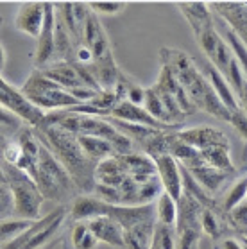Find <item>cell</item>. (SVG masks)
I'll return each mask as SVG.
<instances>
[{"label": "cell", "mask_w": 247, "mask_h": 249, "mask_svg": "<svg viewBox=\"0 0 247 249\" xmlns=\"http://www.w3.org/2000/svg\"><path fill=\"white\" fill-rule=\"evenodd\" d=\"M159 54L163 57V67H167L174 74V77L177 79L181 88L185 90L186 97L195 106V109L201 108L217 119L229 122V111L219 101V97L215 95L206 75L194 65V61L185 52L177 51V49H163Z\"/></svg>", "instance_id": "obj_1"}, {"label": "cell", "mask_w": 247, "mask_h": 249, "mask_svg": "<svg viewBox=\"0 0 247 249\" xmlns=\"http://www.w3.org/2000/svg\"><path fill=\"white\" fill-rule=\"evenodd\" d=\"M20 93L25 97V101L29 104H33L34 108L43 111H68L81 106V102L70 93L68 90L61 88V86L49 79L41 70H36L29 75L25 83L20 88Z\"/></svg>", "instance_id": "obj_2"}, {"label": "cell", "mask_w": 247, "mask_h": 249, "mask_svg": "<svg viewBox=\"0 0 247 249\" xmlns=\"http://www.w3.org/2000/svg\"><path fill=\"white\" fill-rule=\"evenodd\" d=\"M9 194H11L13 210L22 221H36L39 219V210L43 204V196L33 178L20 169L9 167L4 169Z\"/></svg>", "instance_id": "obj_3"}, {"label": "cell", "mask_w": 247, "mask_h": 249, "mask_svg": "<svg viewBox=\"0 0 247 249\" xmlns=\"http://www.w3.org/2000/svg\"><path fill=\"white\" fill-rule=\"evenodd\" d=\"M33 181L38 185L41 196L49 199H59L61 194L70 192L73 183L59 160L43 145L39 147Z\"/></svg>", "instance_id": "obj_4"}, {"label": "cell", "mask_w": 247, "mask_h": 249, "mask_svg": "<svg viewBox=\"0 0 247 249\" xmlns=\"http://www.w3.org/2000/svg\"><path fill=\"white\" fill-rule=\"evenodd\" d=\"M65 217H67L65 206L52 210L49 215L39 217L31 222L18 237H15L11 242L0 249H39L56 235L59 226H63L65 222Z\"/></svg>", "instance_id": "obj_5"}, {"label": "cell", "mask_w": 247, "mask_h": 249, "mask_svg": "<svg viewBox=\"0 0 247 249\" xmlns=\"http://www.w3.org/2000/svg\"><path fill=\"white\" fill-rule=\"evenodd\" d=\"M0 106L34 127H38L45 119V113H41L33 104H29L20 90L9 85L2 75H0Z\"/></svg>", "instance_id": "obj_6"}, {"label": "cell", "mask_w": 247, "mask_h": 249, "mask_svg": "<svg viewBox=\"0 0 247 249\" xmlns=\"http://www.w3.org/2000/svg\"><path fill=\"white\" fill-rule=\"evenodd\" d=\"M152 161L156 165V172L163 192L169 194L176 203H179L181 196H183V176H181V167L177 160L170 153H163L152 156Z\"/></svg>", "instance_id": "obj_7"}, {"label": "cell", "mask_w": 247, "mask_h": 249, "mask_svg": "<svg viewBox=\"0 0 247 249\" xmlns=\"http://www.w3.org/2000/svg\"><path fill=\"white\" fill-rule=\"evenodd\" d=\"M54 29H56L54 4L45 2V20H43L41 33L36 40V51H34V67H36V70L45 68L47 65L54 63Z\"/></svg>", "instance_id": "obj_8"}, {"label": "cell", "mask_w": 247, "mask_h": 249, "mask_svg": "<svg viewBox=\"0 0 247 249\" xmlns=\"http://www.w3.org/2000/svg\"><path fill=\"white\" fill-rule=\"evenodd\" d=\"M174 138L188 147L195 149V151H204V149L213 147V145H229V140L222 131L213 129V127H204V125L183 129Z\"/></svg>", "instance_id": "obj_9"}, {"label": "cell", "mask_w": 247, "mask_h": 249, "mask_svg": "<svg viewBox=\"0 0 247 249\" xmlns=\"http://www.w3.org/2000/svg\"><path fill=\"white\" fill-rule=\"evenodd\" d=\"M45 20V2H23L15 17V27L25 36L38 40Z\"/></svg>", "instance_id": "obj_10"}, {"label": "cell", "mask_w": 247, "mask_h": 249, "mask_svg": "<svg viewBox=\"0 0 247 249\" xmlns=\"http://www.w3.org/2000/svg\"><path fill=\"white\" fill-rule=\"evenodd\" d=\"M86 224H88V230L95 235V238L99 242L109 244L113 248H124V246H125L122 226H120L113 217L101 213V215L93 217L90 221H86Z\"/></svg>", "instance_id": "obj_11"}, {"label": "cell", "mask_w": 247, "mask_h": 249, "mask_svg": "<svg viewBox=\"0 0 247 249\" xmlns=\"http://www.w3.org/2000/svg\"><path fill=\"white\" fill-rule=\"evenodd\" d=\"M109 115L118 122H124V124L143 125V127H152V129H161L163 127V124H159L158 120H154L151 115L147 113L145 108L135 106V104L127 102L125 99L118 101L117 106L109 111Z\"/></svg>", "instance_id": "obj_12"}, {"label": "cell", "mask_w": 247, "mask_h": 249, "mask_svg": "<svg viewBox=\"0 0 247 249\" xmlns=\"http://www.w3.org/2000/svg\"><path fill=\"white\" fill-rule=\"evenodd\" d=\"M204 75H206V79H208L210 86L213 88L215 95L219 97V101L222 102L226 106V109L229 111V115L236 113L238 111V101H236V95L235 91L231 90V86L228 85V81L224 79V75L220 74L219 70L215 67H212V65H208L206 67V70H204Z\"/></svg>", "instance_id": "obj_13"}, {"label": "cell", "mask_w": 247, "mask_h": 249, "mask_svg": "<svg viewBox=\"0 0 247 249\" xmlns=\"http://www.w3.org/2000/svg\"><path fill=\"white\" fill-rule=\"evenodd\" d=\"M79 142V147L81 151L86 154L88 160H104L109 156H115V147L111 145V142L99 138V136H90V135H75Z\"/></svg>", "instance_id": "obj_14"}, {"label": "cell", "mask_w": 247, "mask_h": 249, "mask_svg": "<svg viewBox=\"0 0 247 249\" xmlns=\"http://www.w3.org/2000/svg\"><path fill=\"white\" fill-rule=\"evenodd\" d=\"M177 203L170 197L169 194L161 192L158 196L156 204H154V215H156V224L161 226L176 228L177 222Z\"/></svg>", "instance_id": "obj_15"}, {"label": "cell", "mask_w": 247, "mask_h": 249, "mask_svg": "<svg viewBox=\"0 0 247 249\" xmlns=\"http://www.w3.org/2000/svg\"><path fill=\"white\" fill-rule=\"evenodd\" d=\"M199 156H201L204 163L217 170H222V172H228V174L233 170L229 145H213V147H208L204 149V151H199Z\"/></svg>", "instance_id": "obj_16"}, {"label": "cell", "mask_w": 247, "mask_h": 249, "mask_svg": "<svg viewBox=\"0 0 247 249\" xmlns=\"http://www.w3.org/2000/svg\"><path fill=\"white\" fill-rule=\"evenodd\" d=\"M219 22L224 25V38H226L224 41L228 43L231 54L235 57V61L238 63V67L242 68V74H244V77L247 79V45L238 38V34H236L222 18H219Z\"/></svg>", "instance_id": "obj_17"}, {"label": "cell", "mask_w": 247, "mask_h": 249, "mask_svg": "<svg viewBox=\"0 0 247 249\" xmlns=\"http://www.w3.org/2000/svg\"><path fill=\"white\" fill-rule=\"evenodd\" d=\"M101 206L102 201L97 197H90V196H83L75 201L72 208V215L77 222H86L93 219V217L101 215Z\"/></svg>", "instance_id": "obj_18"}, {"label": "cell", "mask_w": 247, "mask_h": 249, "mask_svg": "<svg viewBox=\"0 0 247 249\" xmlns=\"http://www.w3.org/2000/svg\"><path fill=\"white\" fill-rule=\"evenodd\" d=\"M143 108H145L147 113L151 115L154 120H158L159 124H169V122H172L169 111H167V108L163 106L161 99H159V95L156 93V90H154V88H149V90H145V97H143Z\"/></svg>", "instance_id": "obj_19"}, {"label": "cell", "mask_w": 247, "mask_h": 249, "mask_svg": "<svg viewBox=\"0 0 247 249\" xmlns=\"http://www.w3.org/2000/svg\"><path fill=\"white\" fill-rule=\"evenodd\" d=\"M99 240L88 230L86 222H75L72 230V246L73 249H95Z\"/></svg>", "instance_id": "obj_20"}, {"label": "cell", "mask_w": 247, "mask_h": 249, "mask_svg": "<svg viewBox=\"0 0 247 249\" xmlns=\"http://www.w3.org/2000/svg\"><path fill=\"white\" fill-rule=\"evenodd\" d=\"M151 249H176V230L169 226L156 224L152 235Z\"/></svg>", "instance_id": "obj_21"}, {"label": "cell", "mask_w": 247, "mask_h": 249, "mask_svg": "<svg viewBox=\"0 0 247 249\" xmlns=\"http://www.w3.org/2000/svg\"><path fill=\"white\" fill-rule=\"evenodd\" d=\"M247 199V176L240 178L238 181L233 185L228 196H226V201H224V210L226 212H231V210L238 206L242 201H246Z\"/></svg>", "instance_id": "obj_22"}, {"label": "cell", "mask_w": 247, "mask_h": 249, "mask_svg": "<svg viewBox=\"0 0 247 249\" xmlns=\"http://www.w3.org/2000/svg\"><path fill=\"white\" fill-rule=\"evenodd\" d=\"M201 231H204L212 238H217L220 235L219 221H217V217L210 210H204L201 213Z\"/></svg>", "instance_id": "obj_23"}, {"label": "cell", "mask_w": 247, "mask_h": 249, "mask_svg": "<svg viewBox=\"0 0 247 249\" xmlns=\"http://www.w3.org/2000/svg\"><path fill=\"white\" fill-rule=\"evenodd\" d=\"M125 7V2H90L88 9L93 15H117Z\"/></svg>", "instance_id": "obj_24"}, {"label": "cell", "mask_w": 247, "mask_h": 249, "mask_svg": "<svg viewBox=\"0 0 247 249\" xmlns=\"http://www.w3.org/2000/svg\"><path fill=\"white\" fill-rule=\"evenodd\" d=\"M229 213H231V217H233V222L236 224V228L247 230V199L242 201L238 206H235Z\"/></svg>", "instance_id": "obj_25"}, {"label": "cell", "mask_w": 247, "mask_h": 249, "mask_svg": "<svg viewBox=\"0 0 247 249\" xmlns=\"http://www.w3.org/2000/svg\"><path fill=\"white\" fill-rule=\"evenodd\" d=\"M229 122L235 125V129L238 131V133H240V135L247 140V115L244 113L242 109H238L236 113L231 115Z\"/></svg>", "instance_id": "obj_26"}, {"label": "cell", "mask_w": 247, "mask_h": 249, "mask_svg": "<svg viewBox=\"0 0 247 249\" xmlns=\"http://www.w3.org/2000/svg\"><path fill=\"white\" fill-rule=\"evenodd\" d=\"M17 125H20V119L0 106V127H17Z\"/></svg>", "instance_id": "obj_27"}, {"label": "cell", "mask_w": 247, "mask_h": 249, "mask_svg": "<svg viewBox=\"0 0 247 249\" xmlns=\"http://www.w3.org/2000/svg\"><path fill=\"white\" fill-rule=\"evenodd\" d=\"M236 101H238V108L247 115V79H246V83H244V86H242L240 93L236 97Z\"/></svg>", "instance_id": "obj_28"}, {"label": "cell", "mask_w": 247, "mask_h": 249, "mask_svg": "<svg viewBox=\"0 0 247 249\" xmlns=\"http://www.w3.org/2000/svg\"><path fill=\"white\" fill-rule=\"evenodd\" d=\"M215 249H246V248H244L238 240H235V238H226V240H222Z\"/></svg>", "instance_id": "obj_29"}, {"label": "cell", "mask_w": 247, "mask_h": 249, "mask_svg": "<svg viewBox=\"0 0 247 249\" xmlns=\"http://www.w3.org/2000/svg\"><path fill=\"white\" fill-rule=\"evenodd\" d=\"M4 65H6V51H4V47L0 45V70L4 68Z\"/></svg>", "instance_id": "obj_30"}]
</instances>
